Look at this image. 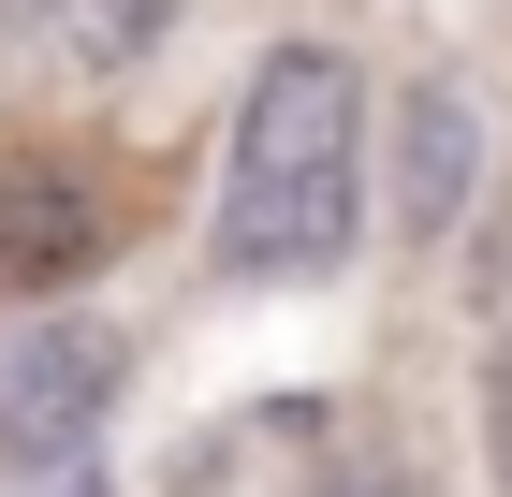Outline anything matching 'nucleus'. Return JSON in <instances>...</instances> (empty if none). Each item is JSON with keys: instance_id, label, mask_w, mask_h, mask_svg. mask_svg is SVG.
Instances as JSON below:
<instances>
[{"instance_id": "obj_9", "label": "nucleus", "mask_w": 512, "mask_h": 497, "mask_svg": "<svg viewBox=\"0 0 512 497\" xmlns=\"http://www.w3.org/2000/svg\"><path fill=\"white\" fill-rule=\"evenodd\" d=\"M0 15H15V30H44V15H59V0H0Z\"/></svg>"}, {"instance_id": "obj_2", "label": "nucleus", "mask_w": 512, "mask_h": 497, "mask_svg": "<svg viewBox=\"0 0 512 497\" xmlns=\"http://www.w3.org/2000/svg\"><path fill=\"white\" fill-rule=\"evenodd\" d=\"M103 234H118V176H103L88 147H59V132L0 147V307L88 278V264H103Z\"/></svg>"}, {"instance_id": "obj_1", "label": "nucleus", "mask_w": 512, "mask_h": 497, "mask_svg": "<svg viewBox=\"0 0 512 497\" xmlns=\"http://www.w3.org/2000/svg\"><path fill=\"white\" fill-rule=\"evenodd\" d=\"M366 220V74L337 44H264L220 161V264L235 278H337Z\"/></svg>"}, {"instance_id": "obj_7", "label": "nucleus", "mask_w": 512, "mask_h": 497, "mask_svg": "<svg viewBox=\"0 0 512 497\" xmlns=\"http://www.w3.org/2000/svg\"><path fill=\"white\" fill-rule=\"evenodd\" d=\"M308 497H425V483H410V468H395V454H352V468H322Z\"/></svg>"}, {"instance_id": "obj_3", "label": "nucleus", "mask_w": 512, "mask_h": 497, "mask_svg": "<svg viewBox=\"0 0 512 497\" xmlns=\"http://www.w3.org/2000/svg\"><path fill=\"white\" fill-rule=\"evenodd\" d=\"M103 424H118V337L103 322H44L0 366V483L15 468H88Z\"/></svg>"}, {"instance_id": "obj_8", "label": "nucleus", "mask_w": 512, "mask_h": 497, "mask_svg": "<svg viewBox=\"0 0 512 497\" xmlns=\"http://www.w3.org/2000/svg\"><path fill=\"white\" fill-rule=\"evenodd\" d=\"M15 497H103V454L88 468H15Z\"/></svg>"}, {"instance_id": "obj_5", "label": "nucleus", "mask_w": 512, "mask_h": 497, "mask_svg": "<svg viewBox=\"0 0 512 497\" xmlns=\"http://www.w3.org/2000/svg\"><path fill=\"white\" fill-rule=\"evenodd\" d=\"M44 30L74 44V74H132V59H147V44L176 30V0H59Z\"/></svg>"}, {"instance_id": "obj_4", "label": "nucleus", "mask_w": 512, "mask_h": 497, "mask_svg": "<svg viewBox=\"0 0 512 497\" xmlns=\"http://www.w3.org/2000/svg\"><path fill=\"white\" fill-rule=\"evenodd\" d=\"M469 191H483V117H469L454 74H425L410 103H395V234L439 249V234L469 220Z\"/></svg>"}, {"instance_id": "obj_6", "label": "nucleus", "mask_w": 512, "mask_h": 497, "mask_svg": "<svg viewBox=\"0 0 512 497\" xmlns=\"http://www.w3.org/2000/svg\"><path fill=\"white\" fill-rule=\"evenodd\" d=\"M483 468L512 483V337H498V366H483Z\"/></svg>"}]
</instances>
